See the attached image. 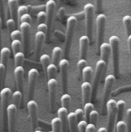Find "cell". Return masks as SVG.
<instances>
[{
    "mask_svg": "<svg viewBox=\"0 0 131 132\" xmlns=\"http://www.w3.org/2000/svg\"><path fill=\"white\" fill-rule=\"evenodd\" d=\"M109 44L111 48L113 71L115 78L120 76V41L118 36L112 35L109 38Z\"/></svg>",
    "mask_w": 131,
    "mask_h": 132,
    "instance_id": "1",
    "label": "cell"
},
{
    "mask_svg": "<svg viewBox=\"0 0 131 132\" xmlns=\"http://www.w3.org/2000/svg\"><path fill=\"white\" fill-rule=\"evenodd\" d=\"M116 78L113 75H107L104 80V87H103V98L101 100V114L105 115L107 114V103L110 100L111 95V92L115 82Z\"/></svg>",
    "mask_w": 131,
    "mask_h": 132,
    "instance_id": "2",
    "label": "cell"
},
{
    "mask_svg": "<svg viewBox=\"0 0 131 132\" xmlns=\"http://www.w3.org/2000/svg\"><path fill=\"white\" fill-rule=\"evenodd\" d=\"M84 12L86 22V35L89 38L90 42H91L93 39V30L94 24V5L92 3H87L84 7Z\"/></svg>",
    "mask_w": 131,
    "mask_h": 132,
    "instance_id": "3",
    "label": "cell"
},
{
    "mask_svg": "<svg viewBox=\"0 0 131 132\" xmlns=\"http://www.w3.org/2000/svg\"><path fill=\"white\" fill-rule=\"evenodd\" d=\"M107 64L101 59L98 61L95 65V71H94V76L93 79V82L91 84L92 86V93H91V99L96 100L97 98V94H98V90L101 78L103 77V75L107 68Z\"/></svg>",
    "mask_w": 131,
    "mask_h": 132,
    "instance_id": "4",
    "label": "cell"
},
{
    "mask_svg": "<svg viewBox=\"0 0 131 132\" xmlns=\"http://www.w3.org/2000/svg\"><path fill=\"white\" fill-rule=\"evenodd\" d=\"M77 24V19L74 15H71L67 19L65 42V55L67 57L70 53L71 42L74 33L75 26Z\"/></svg>",
    "mask_w": 131,
    "mask_h": 132,
    "instance_id": "5",
    "label": "cell"
},
{
    "mask_svg": "<svg viewBox=\"0 0 131 132\" xmlns=\"http://www.w3.org/2000/svg\"><path fill=\"white\" fill-rule=\"evenodd\" d=\"M107 132H113L116 127L117 121V101L113 99H110L107 103Z\"/></svg>",
    "mask_w": 131,
    "mask_h": 132,
    "instance_id": "6",
    "label": "cell"
},
{
    "mask_svg": "<svg viewBox=\"0 0 131 132\" xmlns=\"http://www.w3.org/2000/svg\"><path fill=\"white\" fill-rule=\"evenodd\" d=\"M12 96V90L9 88H3L0 91V100L2 107L3 114V128L6 130V120H7V108L9 104V100Z\"/></svg>",
    "mask_w": 131,
    "mask_h": 132,
    "instance_id": "7",
    "label": "cell"
},
{
    "mask_svg": "<svg viewBox=\"0 0 131 132\" xmlns=\"http://www.w3.org/2000/svg\"><path fill=\"white\" fill-rule=\"evenodd\" d=\"M106 21H107V17L104 14L100 13L98 15L96 18V29H97L96 42H97V45H98V49L100 45L103 42Z\"/></svg>",
    "mask_w": 131,
    "mask_h": 132,
    "instance_id": "8",
    "label": "cell"
},
{
    "mask_svg": "<svg viewBox=\"0 0 131 132\" xmlns=\"http://www.w3.org/2000/svg\"><path fill=\"white\" fill-rule=\"evenodd\" d=\"M55 7H56V3L54 0L47 1V2L45 3V12H46V15H47L46 24L48 26V32H47L48 38H50V36H51L53 19H54V16H55Z\"/></svg>",
    "mask_w": 131,
    "mask_h": 132,
    "instance_id": "9",
    "label": "cell"
},
{
    "mask_svg": "<svg viewBox=\"0 0 131 132\" xmlns=\"http://www.w3.org/2000/svg\"><path fill=\"white\" fill-rule=\"evenodd\" d=\"M58 67L61 73V80H62V91L64 94L67 92V86H68V69H69V61L67 59H62L60 60L58 63Z\"/></svg>",
    "mask_w": 131,
    "mask_h": 132,
    "instance_id": "10",
    "label": "cell"
},
{
    "mask_svg": "<svg viewBox=\"0 0 131 132\" xmlns=\"http://www.w3.org/2000/svg\"><path fill=\"white\" fill-rule=\"evenodd\" d=\"M48 89V98H49V107L51 112H54L56 104V94H57V87L58 81L56 78L48 79L47 82Z\"/></svg>",
    "mask_w": 131,
    "mask_h": 132,
    "instance_id": "11",
    "label": "cell"
},
{
    "mask_svg": "<svg viewBox=\"0 0 131 132\" xmlns=\"http://www.w3.org/2000/svg\"><path fill=\"white\" fill-rule=\"evenodd\" d=\"M17 110L18 108L12 103L9 104L7 108V121H8V132L15 131Z\"/></svg>",
    "mask_w": 131,
    "mask_h": 132,
    "instance_id": "12",
    "label": "cell"
},
{
    "mask_svg": "<svg viewBox=\"0 0 131 132\" xmlns=\"http://www.w3.org/2000/svg\"><path fill=\"white\" fill-rule=\"evenodd\" d=\"M20 32L22 33V39L23 42V48L25 51V55L29 52V43H30V34H31V24L23 22L20 24Z\"/></svg>",
    "mask_w": 131,
    "mask_h": 132,
    "instance_id": "13",
    "label": "cell"
},
{
    "mask_svg": "<svg viewBox=\"0 0 131 132\" xmlns=\"http://www.w3.org/2000/svg\"><path fill=\"white\" fill-rule=\"evenodd\" d=\"M27 108L29 115V120L34 131L38 127V104L34 100H30L27 103Z\"/></svg>",
    "mask_w": 131,
    "mask_h": 132,
    "instance_id": "14",
    "label": "cell"
},
{
    "mask_svg": "<svg viewBox=\"0 0 131 132\" xmlns=\"http://www.w3.org/2000/svg\"><path fill=\"white\" fill-rule=\"evenodd\" d=\"M38 71L36 68H31L28 72V95L29 99L32 100L35 84L38 78Z\"/></svg>",
    "mask_w": 131,
    "mask_h": 132,
    "instance_id": "15",
    "label": "cell"
},
{
    "mask_svg": "<svg viewBox=\"0 0 131 132\" xmlns=\"http://www.w3.org/2000/svg\"><path fill=\"white\" fill-rule=\"evenodd\" d=\"M14 75L15 78L16 87L19 91L21 92L23 91L24 86V75H25V69L22 66H17L15 68Z\"/></svg>",
    "mask_w": 131,
    "mask_h": 132,
    "instance_id": "16",
    "label": "cell"
},
{
    "mask_svg": "<svg viewBox=\"0 0 131 132\" xmlns=\"http://www.w3.org/2000/svg\"><path fill=\"white\" fill-rule=\"evenodd\" d=\"M90 43V39L86 35H82L79 38V53L81 59H86Z\"/></svg>",
    "mask_w": 131,
    "mask_h": 132,
    "instance_id": "17",
    "label": "cell"
},
{
    "mask_svg": "<svg viewBox=\"0 0 131 132\" xmlns=\"http://www.w3.org/2000/svg\"><path fill=\"white\" fill-rule=\"evenodd\" d=\"M81 95H82V103L85 104L86 103L90 102L91 99V93H92V86L91 83L83 81L81 86Z\"/></svg>",
    "mask_w": 131,
    "mask_h": 132,
    "instance_id": "18",
    "label": "cell"
},
{
    "mask_svg": "<svg viewBox=\"0 0 131 132\" xmlns=\"http://www.w3.org/2000/svg\"><path fill=\"white\" fill-rule=\"evenodd\" d=\"M98 53L100 54V59L103 60L107 65H108L110 56L111 55V48L110 44L107 42H103L99 48Z\"/></svg>",
    "mask_w": 131,
    "mask_h": 132,
    "instance_id": "19",
    "label": "cell"
},
{
    "mask_svg": "<svg viewBox=\"0 0 131 132\" xmlns=\"http://www.w3.org/2000/svg\"><path fill=\"white\" fill-rule=\"evenodd\" d=\"M46 38V35L41 32H37L34 35V52L35 55L39 56L44 42Z\"/></svg>",
    "mask_w": 131,
    "mask_h": 132,
    "instance_id": "20",
    "label": "cell"
},
{
    "mask_svg": "<svg viewBox=\"0 0 131 132\" xmlns=\"http://www.w3.org/2000/svg\"><path fill=\"white\" fill-rule=\"evenodd\" d=\"M67 114H68V111L65 108L61 107L60 108H58V115L62 123V132H67V127H68Z\"/></svg>",
    "mask_w": 131,
    "mask_h": 132,
    "instance_id": "21",
    "label": "cell"
},
{
    "mask_svg": "<svg viewBox=\"0 0 131 132\" xmlns=\"http://www.w3.org/2000/svg\"><path fill=\"white\" fill-rule=\"evenodd\" d=\"M68 128L70 132H77V120L74 112H69L67 114Z\"/></svg>",
    "mask_w": 131,
    "mask_h": 132,
    "instance_id": "22",
    "label": "cell"
},
{
    "mask_svg": "<svg viewBox=\"0 0 131 132\" xmlns=\"http://www.w3.org/2000/svg\"><path fill=\"white\" fill-rule=\"evenodd\" d=\"M8 5L9 8V12H10V15H11V19H12L13 20L18 21V8H19V2L17 0H8Z\"/></svg>",
    "mask_w": 131,
    "mask_h": 132,
    "instance_id": "23",
    "label": "cell"
},
{
    "mask_svg": "<svg viewBox=\"0 0 131 132\" xmlns=\"http://www.w3.org/2000/svg\"><path fill=\"white\" fill-rule=\"evenodd\" d=\"M11 55V50L7 48V47H3L0 50V59H1V63L3 64L5 68H7L8 65V62L10 58Z\"/></svg>",
    "mask_w": 131,
    "mask_h": 132,
    "instance_id": "24",
    "label": "cell"
},
{
    "mask_svg": "<svg viewBox=\"0 0 131 132\" xmlns=\"http://www.w3.org/2000/svg\"><path fill=\"white\" fill-rule=\"evenodd\" d=\"M126 102L124 100H119L117 101V119L118 121H123Z\"/></svg>",
    "mask_w": 131,
    "mask_h": 132,
    "instance_id": "25",
    "label": "cell"
},
{
    "mask_svg": "<svg viewBox=\"0 0 131 132\" xmlns=\"http://www.w3.org/2000/svg\"><path fill=\"white\" fill-rule=\"evenodd\" d=\"M62 54V49L59 46H55L52 50V56H51V62L55 65H58L60 62V59Z\"/></svg>",
    "mask_w": 131,
    "mask_h": 132,
    "instance_id": "26",
    "label": "cell"
},
{
    "mask_svg": "<svg viewBox=\"0 0 131 132\" xmlns=\"http://www.w3.org/2000/svg\"><path fill=\"white\" fill-rule=\"evenodd\" d=\"M81 75L84 81L90 82L92 80V75H93V68L91 66H86L81 71Z\"/></svg>",
    "mask_w": 131,
    "mask_h": 132,
    "instance_id": "27",
    "label": "cell"
},
{
    "mask_svg": "<svg viewBox=\"0 0 131 132\" xmlns=\"http://www.w3.org/2000/svg\"><path fill=\"white\" fill-rule=\"evenodd\" d=\"M57 71H58V68H57V65H55V64L51 63L48 66L46 71H45L47 77H48V80L51 79V78H55Z\"/></svg>",
    "mask_w": 131,
    "mask_h": 132,
    "instance_id": "28",
    "label": "cell"
},
{
    "mask_svg": "<svg viewBox=\"0 0 131 132\" xmlns=\"http://www.w3.org/2000/svg\"><path fill=\"white\" fill-rule=\"evenodd\" d=\"M22 98V93L17 90L15 92H14L12 94V96H11V98H12V103L14 104L17 108L19 107L20 105V103H21V100Z\"/></svg>",
    "mask_w": 131,
    "mask_h": 132,
    "instance_id": "29",
    "label": "cell"
},
{
    "mask_svg": "<svg viewBox=\"0 0 131 132\" xmlns=\"http://www.w3.org/2000/svg\"><path fill=\"white\" fill-rule=\"evenodd\" d=\"M94 110V105L93 103H91V101L88 103H86L85 104H84V118H85V121L87 122L89 121V115L91 114V112L92 111Z\"/></svg>",
    "mask_w": 131,
    "mask_h": 132,
    "instance_id": "30",
    "label": "cell"
},
{
    "mask_svg": "<svg viewBox=\"0 0 131 132\" xmlns=\"http://www.w3.org/2000/svg\"><path fill=\"white\" fill-rule=\"evenodd\" d=\"M123 23L125 28V31L127 36L131 35V16L130 15H125L123 18Z\"/></svg>",
    "mask_w": 131,
    "mask_h": 132,
    "instance_id": "31",
    "label": "cell"
},
{
    "mask_svg": "<svg viewBox=\"0 0 131 132\" xmlns=\"http://www.w3.org/2000/svg\"><path fill=\"white\" fill-rule=\"evenodd\" d=\"M25 53L22 52H19L14 55V62H15V65L17 66H22V63L25 60Z\"/></svg>",
    "mask_w": 131,
    "mask_h": 132,
    "instance_id": "32",
    "label": "cell"
},
{
    "mask_svg": "<svg viewBox=\"0 0 131 132\" xmlns=\"http://www.w3.org/2000/svg\"><path fill=\"white\" fill-rule=\"evenodd\" d=\"M52 132H62V123L59 118H54L51 122Z\"/></svg>",
    "mask_w": 131,
    "mask_h": 132,
    "instance_id": "33",
    "label": "cell"
},
{
    "mask_svg": "<svg viewBox=\"0 0 131 132\" xmlns=\"http://www.w3.org/2000/svg\"><path fill=\"white\" fill-rule=\"evenodd\" d=\"M39 60H40V62H41V65L43 67L45 71H46V69H47L48 66L51 64L50 63L51 62V59H50L49 55H47V54H43V55H41L40 56Z\"/></svg>",
    "mask_w": 131,
    "mask_h": 132,
    "instance_id": "34",
    "label": "cell"
},
{
    "mask_svg": "<svg viewBox=\"0 0 131 132\" xmlns=\"http://www.w3.org/2000/svg\"><path fill=\"white\" fill-rule=\"evenodd\" d=\"M71 96L70 95H68L67 93L63 94L61 97V103L63 108H65L68 111L69 108H70V104H71Z\"/></svg>",
    "mask_w": 131,
    "mask_h": 132,
    "instance_id": "35",
    "label": "cell"
},
{
    "mask_svg": "<svg viewBox=\"0 0 131 132\" xmlns=\"http://www.w3.org/2000/svg\"><path fill=\"white\" fill-rule=\"evenodd\" d=\"M22 41L21 40H12L11 42V48H12V51L14 53V55L19 52H21V48H22Z\"/></svg>",
    "mask_w": 131,
    "mask_h": 132,
    "instance_id": "36",
    "label": "cell"
},
{
    "mask_svg": "<svg viewBox=\"0 0 131 132\" xmlns=\"http://www.w3.org/2000/svg\"><path fill=\"white\" fill-rule=\"evenodd\" d=\"M99 114L98 112L94 109V111H92L89 115V124H92L96 126L97 125V122H98V120Z\"/></svg>",
    "mask_w": 131,
    "mask_h": 132,
    "instance_id": "37",
    "label": "cell"
},
{
    "mask_svg": "<svg viewBox=\"0 0 131 132\" xmlns=\"http://www.w3.org/2000/svg\"><path fill=\"white\" fill-rule=\"evenodd\" d=\"M126 125L127 132H131V108H128L126 111Z\"/></svg>",
    "mask_w": 131,
    "mask_h": 132,
    "instance_id": "38",
    "label": "cell"
},
{
    "mask_svg": "<svg viewBox=\"0 0 131 132\" xmlns=\"http://www.w3.org/2000/svg\"><path fill=\"white\" fill-rule=\"evenodd\" d=\"M115 128L116 132H127V125L124 121H117Z\"/></svg>",
    "mask_w": 131,
    "mask_h": 132,
    "instance_id": "39",
    "label": "cell"
},
{
    "mask_svg": "<svg viewBox=\"0 0 131 132\" xmlns=\"http://www.w3.org/2000/svg\"><path fill=\"white\" fill-rule=\"evenodd\" d=\"M5 26L8 30V32L10 33L12 31L15 30V26H16V22L15 20H13L12 19H8L5 21Z\"/></svg>",
    "mask_w": 131,
    "mask_h": 132,
    "instance_id": "40",
    "label": "cell"
},
{
    "mask_svg": "<svg viewBox=\"0 0 131 132\" xmlns=\"http://www.w3.org/2000/svg\"><path fill=\"white\" fill-rule=\"evenodd\" d=\"M29 10H28V7L27 5H19V8H18V12H17V14H18V22L19 20V19L25 14L28 13Z\"/></svg>",
    "mask_w": 131,
    "mask_h": 132,
    "instance_id": "41",
    "label": "cell"
},
{
    "mask_svg": "<svg viewBox=\"0 0 131 132\" xmlns=\"http://www.w3.org/2000/svg\"><path fill=\"white\" fill-rule=\"evenodd\" d=\"M46 19H47V15H46V12L45 11H41L37 14V21L38 24L41 23H46Z\"/></svg>",
    "mask_w": 131,
    "mask_h": 132,
    "instance_id": "42",
    "label": "cell"
},
{
    "mask_svg": "<svg viewBox=\"0 0 131 132\" xmlns=\"http://www.w3.org/2000/svg\"><path fill=\"white\" fill-rule=\"evenodd\" d=\"M131 91V85H127V86H123V87H120L117 89H116L113 92V96H116L118 94H120L122 92H130Z\"/></svg>",
    "mask_w": 131,
    "mask_h": 132,
    "instance_id": "43",
    "label": "cell"
},
{
    "mask_svg": "<svg viewBox=\"0 0 131 132\" xmlns=\"http://www.w3.org/2000/svg\"><path fill=\"white\" fill-rule=\"evenodd\" d=\"M74 114H75V115H76L77 122H79V121L84 120V110H83V109H81V108H77V109L75 110V111H74Z\"/></svg>",
    "mask_w": 131,
    "mask_h": 132,
    "instance_id": "44",
    "label": "cell"
},
{
    "mask_svg": "<svg viewBox=\"0 0 131 132\" xmlns=\"http://www.w3.org/2000/svg\"><path fill=\"white\" fill-rule=\"evenodd\" d=\"M10 38L12 40H21L22 39V33L20 30H14L10 33Z\"/></svg>",
    "mask_w": 131,
    "mask_h": 132,
    "instance_id": "45",
    "label": "cell"
},
{
    "mask_svg": "<svg viewBox=\"0 0 131 132\" xmlns=\"http://www.w3.org/2000/svg\"><path fill=\"white\" fill-rule=\"evenodd\" d=\"M88 122L85 120L81 121L77 123V132H86Z\"/></svg>",
    "mask_w": 131,
    "mask_h": 132,
    "instance_id": "46",
    "label": "cell"
},
{
    "mask_svg": "<svg viewBox=\"0 0 131 132\" xmlns=\"http://www.w3.org/2000/svg\"><path fill=\"white\" fill-rule=\"evenodd\" d=\"M77 68L80 71V73L81 74V71L82 70L86 67L88 66V62H87V60L86 59H79L77 63Z\"/></svg>",
    "mask_w": 131,
    "mask_h": 132,
    "instance_id": "47",
    "label": "cell"
},
{
    "mask_svg": "<svg viewBox=\"0 0 131 132\" xmlns=\"http://www.w3.org/2000/svg\"><path fill=\"white\" fill-rule=\"evenodd\" d=\"M21 23H23V22H27V23H29L32 22V16L29 13H26L25 15H23L19 20Z\"/></svg>",
    "mask_w": 131,
    "mask_h": 132,
    "instance_id": "48",
    "label": "cell"
},
{
    "mask_svg": "<svg viewBox=\"0 0 131 132\" xmlns=\"http://www.w3.org/2000/svg\"><path fill=\"white\" fill-rule=\"evenodd\" d=\"M28 10L31 12H37L38 13L41 11H43L44 5H40V6H33V5H27Z\"/></svg>",
    "mask_w": 131,
    "mask_h": 132,
    "instance_id": "49",
    "label": "cell"
},
{
    "mask_svg": "<svg viewBox=\"0 0 131 132\" xmlns=\"http://www.w3.org/2000/svg\"><path fill=\"white\" fill-rule=\"evenodd\" d=\"M5 69H6V68L5 67V65L0 62V87H2L3 85V80H4Z\"/></svg>",
    "mask_w": 131,
    "mask_h": 132,
    "instance_id": "50",
    "label": "cell"
},
{
    "mask_svg": "<svg viewBox=\"0 0 131 132\" xmlns=\"http://www.w3.org/2000/svg\"><path fill=\"white\" fill-rule=\"evenodd\" d=\"M37 30L38 32H41L45 33V35L48 32V26L46 23H41L38 25L37 27Z\"/></svg>",
    "mask_w": 131,
    "mask_h": 132,
    "instance_id": "51",
    "label": "cell"
},
{
    "mask_svg": "<svg viewBox=\"0 0 131 132\" xmlns=\"http://www.w3.org/2000/svg\"><path fill=\"white\" fill-rule=\"evenodd\" d=\"M102 5H103V2L102 1H96L95 2V10L97 12H98L99 14L101 13L102 12Z\"/></svg>",
    "mask_w": 131,
    "mask_h": 132,
    "instance_id": "52",
    "label": "cell"
},
{
    "mask_svg": "<svg viewBox=\"0 0 131 132\" xmlns=\"http://www.w3.org/2000/svg\"><path fill=\"white\" fill-rule=\"evenodd\" d=\"M86 132H97L96 126L92 124H88L86 128Z\"/></svg>",
    "mask_w": 131,
    "mask_h": 132,
    "instance_id": "53",
    "label": "cell"
},
{
    "mask_svg": "<svg viewBox=\"0 0 131 132\" xmlns=\"http://www.w3.org/2000/svg\"><path fill=\"white\" fill-rule=\"evenodd\" d=\"M0 19L2 20L5 19V12H4V5H3V1H0Z\"/></svg>",
    "mask_w": 131,
    "mask_h": 132,
    "instance_id": "54",
    "label": "cell"
},
{
    "mask_svg": "<svg viewBox=\"0 0 131 132\" xmlns=\"http://www.w3.org/2000/svg\"><path fill=\"white\" fill-rule=\"evenodd\" d=\"M127 42L129 45V52H130V75H131V35L128 36Z\"/></svg>",
    "mask_w": 131,
    "mask_h": 132,
    "instance_id": "55",
    "label": "cell"
},
{
    "mask_svg": "<svg viewBox=\"0 0 131 132\" xmlns=\"http://www.w3.org/2000/svg\"><path fill=\"white\" fill-rule=\"evenodd\" d=\"M2 19H0V50H1V45H2Z\"/></svg>",
    "mask_w": 131,
    "mask_h": 132,
    "instance_id": "56",
    "label": "cell"
},
{
    "mask_svg": "<svg viewBox=\"0 0 131 132\" xmlns=\"http://www.w3.org/2000/svg\"><path fill=\"white\" fill-rule=\"evenodd\" d=\"M97 132H107V128H106L102 127V128H100L97 131Z\"/></svg>",
    "mask_w": 131,
    "mask_h": 132,
    "instance_id": "57",
    "label": "cell"
},
{
    "mask_svg": "<svg viewBox=\"0 0 131 132\" xmlns=\"http://www.w3.org/2000/svg\"><path fill=\"white\" fill-rule=\"evenodd\" d=\"M34 132H42L41 131H40V130H35Z\"/></svg>",
    "mask_w": 131,
    "mask_h": 132,
    "instance_id": "58",
    "label": "cell"
},
{
    "mask_svg": "<svg viewBox=\"0 0 131 132\" xmlns=\"http://www.w3.org/2000/svg\"><path fill=\"white\" fill-rule=\"evenodd\" d=\"M48 132H52V131H48Z\"/></svg>",
    "mask_w": 131,
    "mask_h": 132,
    "instance_id": "59",
    "label": "cell"
}]
</instances>
